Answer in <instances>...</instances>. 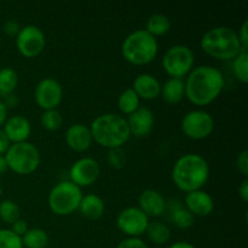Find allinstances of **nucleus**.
<instances>
[{
  "label": "nucleus",
  "mask_w": 248,
  "mask_h": 248,
  "mask_svg": "<svg viewBox=\"0 0 248 248\" xmlns=\"http://www.w3.org/2000/svg\"><path fill=\"white\" fill-rule=\"evenodd\" d=\"M116 248H149L140 237H126L119 242Z\"/></svg>",
  "instance_id": "33"
},
{
  "label": "nucleus",
  "mask_w": 248,
  "mask_h": 248,
  "mask_svg": "<svg viewBox=\"0 0 248 248\" xmlns=\"http://www.w3.org/2000/svg\"><path fill=\"white\" fill-rule=\"evenodd\" d=\"M167 248H196V247L194 246L193 244H190V242L178 241V242H174V244H172L171 246L167 247Z\"/></svg>",
  "instance_id": "42"
},
{
  "label": "nucleus",
  "mask_w": 248,
  "mask_h": 248,
  "mask_svg": "<svg viewBox=\"0 0 248 248\" xmlns=\"http://www.w3.org/2000/svg\"><path fill=\"white\" fill-rule=\"evenodd\" d=\"M23 248H46L48 245V235L41 228H31L21 237Z\"/></svg>",
  "instance_id": "25"
},
{
  "label": "nucleus",
  "mask_w": 248,
  "mask_h": 248,
  "mask_svg": "<svg viewBox=\"0 0 248 248\" xmlns=\"http://www.w3.org/2000/svg\"><path fill=\"white\" fill-rule=\"evenodd\" d=\"M148 218L161 217L167 208V202L164 195L155 189H145L138 198V206Z\"/></svg>",
  "instance_id": "16"
},
{
  "label": "nucleus",
  "mask_w": 248,
  "mask_h": 248,
  "mask_svg": "<svg viewBox=\"0 0 248 248\" xmlns=\"http://www.w3.org/2000/svg\"><path fill=\"white\" fill-rule=\"evenodd\" d=\"M10 145H11V143L7 140L6 136H5L4 131L0 128V155H5V153L7 152Z\"/></svg>",
  "instance_id": "39"
},
{
  "label": "nucleus",
  "mask_w": 248,
  "mask_h": 248,
  "mask_svg": "<svg viewBox=\"0 0 248 248\" xmlns=\"http://www.w3.org/2000/svg\"><path fill=\"white\" fill-rule=\"evenodd\" d=\"M200 47L206 55L219 61H232L242 52L237 33L227 26L208 29L201 38Z\"/></svg>",
  "instance_id": "4"
},
{
  "label": "nucleus",
  "mask_w": 248,
  "mask_h": 248,
  "mask_svg": "<svg viewBox=\"0 0 248 248\" xmlns=\"http://www.w3.org/2000/svg\"><path fill=\"white\" fill-rule=\"evenodd\" d=\"M19 29H21L19 24L16 21H12V19L11 21H7L4 24V31L10 36H16L18 34Z\"/></svg>",
  "instance_id": "37"
},
{
  "label": "nucleus",
  "mask_w": 248,
  "mask_h": 248,
  "mask_svg": "<svg viewBox=\"0 0 248 248\" xmlns=\"http://www.w3.org/2000/svg\"><path fill=\"white\" fill-rule=\"evenodd\" d=\"M108 162L114 169H123L125 165V155H124V152H121V148L109 150Z\"/></svg>",
  "instance_id": "32"
},
{
  "label": "nucleus",
  "mask_w": 248,
  "mask_h": 248,
  "mask_svg": "<svg viewBox=\"0 0 248 248\" xmlns=\"http://www.w3.org/2000/svg\"><path fill=\"white\" fill-rule=\"evenodd\" d=\"M4 157L7 169L19 176H28L35 172L41 161L39 149L28 140L10 145Z\"/></svg>",
  "instance_id": "6"
},
{
  "label": "nucleus",
  "mask_w": 248,
  "mask_h": 248,
  "mask_svg": "<svg viewBox=\"0 0 248 248\" xmlns=\"http://www.w3.org/2000/svg\"><path fill=\"white\" fill-rule=\"evenodd\" d=\"M159 44L156 38L145 29H137L128 34L121 45V53L125 61L133 65H147L156 58Z\"/></svg>",
  "instance_id": "5"
},
{
  "label": "nucleus",
  "mask_w": 248,
  "mask_h": 248,
  "mask_svg": "<svg viewBox=\"0 0 248 248\" xmlns=\"http://www.w3.org/2000/svg\"><path fill=\"white\" fill-rule=\"evenodd\" d=\"M170 29H171V21L166 15L162 14H155L150 16L145 24V31L154 38L165 35L169 33Z\"/></svg>",
  "instance_id": "23"
},
{
  "label": "nucleus",
  "mask_w": 248,
  "mask_h": 248,
  "mask_svg": "<svg viewBox=\"0 0 248 248\" xmlns=\"http://www.w3.org/2000/svg\"><path fill=\"white\" fill-rule=\"evenodd\" d=\"M181 130L189 140H202L212 135L215 130V120L208 111L194 109L182 118Z\"/></svg>",
  "instance_id": "9"
},
{
  "label": "nucleus",
  "mask_w": 248,
  "mask_h": 248,
  "mask_svg": "<svg viewBox=\"0 0 248 248\" xmlns=\"http://www.w3.org/2000/svg\"><path fill=\"white\" fill-rule=\"evenodd\" d=\"M131 136L136 138H144L152 132L154 127V113L147 107H140L135 113L126 119Z\"/></svg>",
  "instance_id": "15"
},
{
  "label": "nucleus",
  "mask_w": 248,
  "mask_h": 248,
  "mask_svg": "<svg viewBox=\"0 0 248 248\" xmlns=\"http://www.w3.org/2000/svg\"><path fill=\"white\" fill-rule=\"evenodd\" d=\"M7 164H6V160H5L4 155H0V176L5 174V172L7 171Z\"/></svg>",
  "instance_id": "43"
},
{
  "label": "nucleus",
  "mask_w": 248,
  "mask_h": 248,
  "mask_svg": "<svg viewBox=\"0 0 248 248\" xmlns=\"http://www.w3.org/2000/svg\"><path fill=\"white\" fill-rule=\"evenodd\" d=\"M82 196L81 189L70 181L60 182L48 193V207L53 215L67 217L78 211Z\"/></svg>",
  "instance_id": "7"
},
{
  "label": "nucleus",
  "mask_w": 248,
  "mask_h": 248,
  "mask_svg": "<svg viewBox=\"0 0 248 248\" xmlns=\"http://www.w3.org/2000/svg\"><path fill=\"white\" fill-rule=\"evenodd\" d=\"M224 86V75L212 65L194 67L184 79L186 99L196 107L213 103L220 96Z\"/></svg>",
  "instance_id": "1"
},
{
  "label": "nucleus",
  "mask_w": 248,
  "mask_h": 248,
  "mask_svg": "<svg viewBox=\"0 0 248 248\" xmlns=\"http://www.w3.org/2000/svg\"><path fill=\"white\" fill-rule=\"evenodd\" d=\"M1 130L4 131L10 143L14 144V143H22L28 140L31 133V125L26 116L14 115L7 118Z\"/></svg>",
  "instance_id": "18"
},
{
  "label": "nucleus",
  "mask_w": 248,
  "mask_h": 248,
  "mask_svg": "<svg viewBox=\"0 0 248 248\" xmlns=\"http://www.w3.org/2000/svg\"><path fill=\"white\" fill-rule=\"evenodd\" d=\"M160 96L169 104H177L183 101L186 97L184 79H172V78L167 79L164 85H161Z\"/></svg>",
  "instance_id": "21"
},
{
  "label": "nucleus",
  "mask_w": 248,
  "mask_h": 248,
  "mask_svg": "<svg viewBox=\"0 0 248 248\" xmlns=\"http://www.w3.org/2000/svg\"><path fill=\"white\" fill-rule=\"evenodd\" d=\"M170 220L176 228L186 230L193 227L194 222H195V217L184 206L177 205L172 208Z\"/></svg>",
  "instance_id": "27"
},
{
  "label": "nucleus",
  "mask_w": 248,
  "mask_h": 248,
  "mask_svg": "<svg viewBox=\"0 0 248 248\" xmlns=\"http://www.w3.org/2000/svg\"><path fill=\"white\" fill-rule=\"evenodd\" d=\"M1 195H2V188L0 186V196H1Z\"/></svg>",
  "instance_id": "44"
},
{
  "label": "nucleus",
  "mask_w": 248,
  "mask_h": 248,
  "mask_svg": "<svg viewBox=\"0 0 248 248\" xmlns=\"http://www.w3.org/2000/svg\"><path fill=\"white\" fill-rule=\"evenodd\" d=\"M46 46L44 31L34 24L21 27L16 35V47L26 58H35L43 53Z\"/></svg>",
  "instance_id": "10"
},
{
  "label": "nucleus",
  "mask_w": 248,
  "mask_h": 248,
  "mask_svg": "<svg viewBox=\"0 0 248 248\" xmlns=\"http://www.w3.org/2000/svg\"><path fill=\"white\" fill-rule=\"evenodd\" d=\"M28 224H27V222L24 219H22V218H19L18 220H16V222L14 223V224H11V232H15V234L17 235V236L22 237L24 234H26L27 232H28Z\"/></svg>",
  "instance_id": "36"
},
{
  "label": "nucleus",
  "mask_w": 248,
  "mask_h": 248,
  "mask_svg": "<svg viewBox=\"0 0 248 248\" xmlns=\"http://www.w3.org/2000/svg\"><path fill=\"white\" fill-rule=\"evenodd\" d=\"M92 136L89 126L84 124H74L65 131V143L68 148L75 153H84L92 145Z\"/></svg>",
  "instance_id": "17"
},
{
  "label": "nucleus",
  "mask_w": 248,
  "mask_h": 248,
  "mask_svg": "<svg viewBox=\"0 0 248 248\" xmlns=\"http://www.w3.org/2000/svg\"><path fill=\"white\" fill-rule=\"evenodd\" d=\"M17 103H18V99L16 98V96H15L14 93L9 94V96L5 97L4 104L6 106V108H12V107L16 106Z\"/></svg>",
  "instance_id": "41"
},
{
  "label": "nucleus",
  "mask_w": 248,
  "mask_h": 248,
  "mask_svg": "<svg viewBox=\"0 0 248 248\" xmlns=\"http://www.w3.org/2000/svg\"><path fill=\"white\" fill-rule=\"evenodd\" d=\"M89 127L93 142L109 150L119 149L131 137L127 121L118 114H101L93 119Z\"/></svg>",
  "instance_id": "3"
},
{
  "label": "nucleus",
  "mask_w": 248,
  "mask_h": 248,
  "mask_svg": "<svg viewBox=\"0 0 248 248\" xmlns=\"http://www.w3.org/2000/svg\"><path fill=\"white\" fill-rule=\"evenodd\" d=\"M131 89L136 92L140 99H145V101H154L159 98L161 93V84L157 78L148 73L137 75Z\"/></svg>",
  "instance_id": "19"
},
{
  "label": "nucleus",
  "mask_w": 248,
  "mask_h": 248,
  "mask_svg": "<svg viewBox=\"0 0 248 248\" xmlns=\"http://www.w3.org/2000/svg\"><path fill=\"white\" fill-rule=\"evenodd\" d=\"M34 99L39 108L43 110L57 109L63 99L62 85L53 78L40 80L34 90Z\"/></svg>",
  "instance_id": "12"
},
{
  "label": "nucleus",
  "mask_w": 248,
  "mask_h": 248,
  "mask_svg": "<svg viewBox=\"0 0 248 248\" xmlns=\"http://www.w3.org/2000/svg\"><path fill=\"white\" fill-rule=\"evenodd\" d=\"M7 120V108L4 104V102L0 101V128L4 126V124Z\"/></svg>",
  "instance_id": "40"
},
{
  "label": "nucleus",
  "mask_w": 248,
  "mask_h": 248,
  "mask_svg": "<svg viewBox=\"0 0 248 248\" xmlns=\"http://www.w3.org/2000/svg\"><path fill=\"white\" fill-rule=\"evenodd\" d=\"M172 181L183 193L200 190L210 178V165L200 154H184L172 167Z\"/></svg>",
  "instance_id": "2"
},
{
  "label": "nucleus",
  "mask_w": 248,
  "mask_h": 248,
  "mask_svg": "<svg viewBox=\"0 0 248 248\" xmlns=\"http://www.w3.org/2000/svg\"><path fill=\"white\" fill-rule=\"evenodd\" d=\"M140 107V97L136 94V92L132 89L124 90L120 93L118 98V108L125 115H131L135 113L138 108Z\"/></svg>",
  "instance_id": "26"
},
{
  "label": "nucleus",
  "mask_w": 248,
  "mask_h": 248,
  "mask_svg": "<svg viewBox=\"0 0 248 248\" xmlns=\"http://www.w3.org/2000/svg\"><path fill=\"white\" fill-rule=\"evenodd\" d=\"M148 240L154 245H165L170 241L172 236L171 228L161 220H153L148 224L145 230Z\"/></svg>",
  "instance_id": "22"
},
{
  "label": "nucleus",
  "mask_w": 248,
  "mask_h": 248,
  "mask_svg": "<svg viewBox=\"0 0 248 248\" xmlns=\"http://www.w3.org/2000/svg\"><path fill=\"white\" fill-rule=\"evenodd\" d=\"M150 219L136 206L126 207L116 217V227L127 237H140L145 234Z\"/></svg>",
  "instance_id": "11"
},
{
  "label": "nucleus",
  "mask_w": 248,
  "mask_h": 248,
  "mask_svg": "<svg viewBox=\"0 0 248 248\" xmlns=\"http://www.w3.org/2000/svg\"><path fill=\"white\" fill-rule=\"evenodd\" d=\"M237 193H239L240 199H241L244 202H247L248 201V181H247V178H245L244 181L241 182V184L239 186V189H237Z\"/></svg>",
  "instance_id": "38"
},
{
  "label": "nucleus",
  "mask_w": 248,
  "mask_h": 248,
  "mask_svg": "<svg viewBox=\"0 0 248 248\" xmlns=\"http://www.w3.org/2000/svg\"><path fill=\"white\" fill-rule=\"evenodd\" d=\"M248 51H242L232 60V72L235 78L242 84L248 81Z\"/></svg>",
  "instance_id": "30"
},
{
  "label": "nucleus",
  "mask_w": 248,
  "mask_h": 248,
  "mask_svg": "<svg viewBox=\"0 0 248 248\" xmlns=\"http://www.w3.org/2000/svg\"><path fill=\"white\" fill-rule=\"evenodd\" d=\"M78 210L80 211L82 217L90 220H97L104 215L106 203H104L103 199L97 194H86L82 196Z\"/></svg>",
  "instance_id": "20"
},
{
  "label": "nucleus",
  "mask_w": 248,
  "mask_h": 248,
  "mask_svg": "<svg viewBox=\"0 0 248 248\" xmlns=\"http://www.w3.org/2000/svg\"><path fill=\"white\" fill-rule=\"evenodd\" d=\"M101 174V166L93 157H81L72 165L69 170V181L77 186L86 188L92 186Z\"/></svg>",
  "instance_id": "13"
},
{
  "label": "nucleus",
  "mask_w": 248,
  "mask_h": 248,
  "mask_svg": "<svg viewBox=\"0 0 248 248\" xmlns=\"http://www.w3.org/2000/svg\"><path fill=\"white\" fill-rule=\"evenodd\" d=\"M162 68L172 79H184L193 70L195 64V55L193 50L186 45H173L167 48L162 56Z\"/></svg>",
  "instance_id": "8"
},
{
  "label": "nucleus",
  "mask_w": 248,
  "mask_h": 248,
  "mask_svg": "<svg viewBox=\"0 0 248 248\" xmlns=\"http://www.w3.org/2000/svg\"><path fill=\"white\" fill-rule=\"evenodd\" d=\"M237 38H239L240 44H241L242 51H248V19L242 23L241 28L237 33Z\"/></svg>",
  "instance_id": "35"
},
{
  "label": "nucleus",
  "mask_w": 248,
  "mask_h": 248,
  "mask_svg": "<svg viewBox=\"0 0 248 248\" xmlns=\"http://www.w3.org/2000/svg\"><path fill=\"white\" fill-rule=\"evenodd\" d=\"M236 167L240 174L247 178L248 177V150H242L236 159Z\"/></svg>",
  "instance_id": "34"
},
{
  "label": "nucleus",
  "mask_w": 248,
  "mask_h": 248,
  "mask_svg": "<svg viewBox=\"0 0 248 248\" xmlns=\"http://www.w3.org/2000/svg\"><path fill=\"white\" fill-rule=\"evenodd\" d=\"M40 124L46 131L55 132L58 131L63 125V116L57 109L44 110L40 116Z\"/></svg>",
  "instance_id": "29"
},
{
  "label": "nucleus",
  "mask_w": 248,
  "mask_h": 248,
  "mask_svg": "<svg viewBox=\"0 0 248 248\" xmlns=\"http://www.w3.org/2000/svg\"><path fill=\"white\" fill-rule=\"evenodd\" d=\"M184 207L194 217H208L215 210V201L207 191L200 189V190L190 191V193L186 194Z\"/></svg>",
  "instance_id": "14"
},
{
  "label": "nucleus",
  "mask_w": 248,
  "mask_h": 248,
  "mask_svg": "<svg viewBox=\"0 0 248 248\" xmlns=\"http://www.w3.org/2000/svg\"><path fill=\"white\" fill-rule=\"evenodd\" d=\"M0 248H23L22 239L10 229H0Z\"/></svg>",
  "instance_id": "31"
},
{
  "label": "nucleus",
  "mask_w": 248,
  "mask_h": 248,
  "mask_svg": "<svg viewBox=\"0 0 248 248\" xmlns=\"http://www.w3.org/2000/svg\"><path fill=\"white\" fill-rule=\"evenodd\" d=\"M21 218V210L14 200H4L0 202V219L5 224H14Z\"/></svg>",
  "instance_id": "28"
},
{
  "label": "nucleus",
  "mask_w": 248,
  "mask_h": 248,
  "mask_svg": "<svg viewBox=\"0 0 248 248\" xmlns=\"http://www.w3.org/2000/svg\"><path fill=\"white\" fill-rule=\"evenodd\" d=\"M18 85V74L11 67L0 69V96L6 97L12 94Z\"/></svg>",
  "instance_id": "24"
}]
</instances>
